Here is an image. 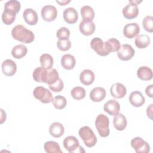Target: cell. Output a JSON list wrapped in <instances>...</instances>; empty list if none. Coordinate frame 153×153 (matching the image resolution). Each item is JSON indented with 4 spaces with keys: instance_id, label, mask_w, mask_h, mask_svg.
Returning a JSON list of instances; mask_svg holds the SVG:
<instances>
[{
    "instance_id": "obj_16",
    "label": "cell",
    "mask_w": 153,
    "mask_h": 153,
    "mask_svg": "<svg viewBox=\"0 0 153 153\" xmlns=\"http://www.w3.org/2000/svg\"><path fill=\"white\" fill-rule=\"evenodd\" d=\"M129 101L131 105L134 107H140L145 102V99L139 91H134L129 96Z\"/></svg>"
},
{
    "instance_id": "obj_4",
    "label": "cell",
    "mask_w": 153,
    "mask_h": 153,
    "mask_svg": "<svg viewBox=\"0 0 153 153\" xmlns=\"http://www.w3.org/2000/svg\"><path fill=\"white\" fill-rule=\"evenodd\" d=\"M109 121L105 115L101 114L97 116L95 120V126L99 134L102 137H106L109 134Z\"/></svg>"
},
{
    "instance_id": "obj_26",
    "label": "cell",
    "mask_w": 153,
    "mask_h": 153,
    "mask_svg": "<svg viewBox=\"0 0 153 153\" xmlns=\"http://www.w3.org/2000/svg\"><path fill=\"white\" fill-rule=\"evenodd\" d=\"M81 14L82 20L91 22L94 19L95 13L93 8L89 5H84L81 8Z\"/></svg>"
},
{
    "instance_id": "obj_33",
    "label": "cell",
    "mask_w": 153,
    "mask_h": 153,
    "mask_svg": "<svg viewBox=\"0 0 153 153\" xmlns=\"http://www.w3.org/2000/svg\"><path fill=\"white\" fill-rule=\"evenodd\" d=\"M51 102L54 108L57 109H62L65 108L67 104V100L66 98L61 95H58L53 97Z\"/></svg>"
},
{
    "instance_id": "obj_43",
    "label": "cell",
    "mask_w": 153,
    "mask_h": 153,
    "mask_svg": "<svg viewBox=\"0 0 153 153\" xmlns=\"http://www.w3.org/2000/svg\"><path fill=\"white\" fill-rule=\"evenodd\" d=\"M1 124H2L6 120V113L2 109H1Z\"/></svg>"
},
{
    "instance_id": "obj_28",
    "label": "cell",
    "mask_w": 153,
    "mask_h": 153,
    "mask_svg": "<svg viewBox=\"0 0 153 153\" xmlns=\"http://www.w3.org/2000/svg\"><path fill=\"white\" fill-rule=\"evenodd\" d=\"M27 52V47L23 44L17 45L11 50V55L16 59H20L26 56Z\"/></svg>"
},
{
    "instance_id": "obj_24",
    "label": "cell",
    "mask_w": 153,
    "mask_h": 153,
    "mask_svg": "<svg viewBox=\"0 0 153 153\" xmlns=\"http://www.w3.org/2000/svg\"><path fill=\"white\" fill-rule=\"evenodd\" d=\"M137 76L143 81H149L152 78V71L148 66H140L137 71Z\"/></svg>"
},
{
    "instance_id": "obj_32",
    "label": "cell",
    "mask_w": 153,
    "mask_h": 153,
    "mask_svg": "<svg viewBox=\"0 0 153 153\" xmlns=\"http://www.w3.org/2000/svg\"><path fill=\"white\" fill-rule=\"evenodd\" d=\"M40 63L42 67L46 69H50L53 65V59L52 56L47 53L42 54L39 58Z\"/></svg>"
},
{
    "instance_id": "obj_9",
    "label": "cell",
    "mask_w": 153,
    "mask_h": 153,
    "mask_svg": "<svg viewBox=\"0 0 153 153\" xmlns=\"http://www.w3.org/2000/svg\"><path fill=\"white\" fill-rule=\"evenodd\" d=\"M42 19L46 22H52L54 20L57 16V8L51 5H47L44 6L41 11Z\"/></svg>"
},
{
    "instance_id": "obj_10",
    "label": "cell",
    "mask_w": 153,
    "mask_h": 153,
    "mask_svg": "<svg viewBox=\"0 0 153 153\" xmlns=\"http://www.w3.org/2000/svg\"><path fill=\"white\" fill-rule=\"evenodd\" d=\"M123 14L127 19H133L136 18L139 14L137 5L129 1V3L123 8Z\"/></svg>"
},
{
    "instance_id": "obj_35",
    "label": "cell",
    "mask_w": 153,
    "mask_h": 153,
    "mask_svg": "<svg viewBox=\"0 0 153 153\" xmlns=\"http://www.w3.org/2000/svg\"><path fill=\"white\" fill-rule=\"evenodd\" d=\"M142 25L144 29L149 32H153V17L151 16H146L142 21Z\"/></svg>"
},
{
    "instance_id": "obj_15",
    "label": "cell",
    "mask_w": 153,
    "mask_h": 153,
    "mask_svg": "<svg viewBox=\"0 0 153 153\" xmlns=\"http://www.w3.org/2000/svg\"><path fill=\"white\" fill-rule=\"evenodd\" d=\"M120 109V105L118 102L114 99L109 100L103 106V110L112 116L117 115Z\"/></svg>"
},
{
    "instance_id": "obj_38",
    "label": "cell",
    "mask_w": 153,
    "mask_h": 153,
    "mask_svg": "<svg viewBox=\"0 0 153 153\" xmlns=\"http://www.w3.org/2000/svg\"><path fill=\"white\" fill-rule=\"evenodd\" d=\"M57 46L60 50L65 51L70 49L71 47V42L69 39H59L57 42Z\"/></svg>"
},
{
    "instance_id": "obj_1",
    "label": "cell",
    "mask_w": 153,
    "mask_h": 153,
    "mask_svg": "<svg viewBox=\"0 0 153 153\" xmlns=\"http://www.w3.org/2000/svg\"><path fill=\"white\" fill-rule=\"evenodd\" d=\"M11 35L14 39L25 44L31 43L35 39L33 33L22 25H18L12 29Z\"/></svg>"
},
{
    "instance_id": "obj_34",
    "label": "cell",
    "mask_w": 153,
    "mask_h": 153,
    "mask_svg": "<svg viewBox=\"0 0 153 153\" xmlns=\"http://www.w3.org/2000/svg\"><path fill=\"white\" fill-rule=\"evenodd\" d=\"M71 94L74 99L81 100L85 96V90L82 87H75L71 91Z\"/></svg>"
},
{
    "instance_id": "obj_7",
    "label": "cell",
    "mask_w": 153,
    "mask_h": 153,
    "mask_svg": "<svg viewBox=\"0 0 153 153\" xmlns=\"http://www.w3.org/2000/svg\"><path fill=\"white\" fill-rule=\"evenodd\" d=\"M131 146L137 153H148L150 151L149 145L140 137L132 139Z\"/></svg>"
},
{
    "instance_id": "obj_3",
    "label": "cell",
    "mask_w": 153,
    "mask_h": 153,
    "mask_svg": "<svg viewBox=\"0 0 153 153\" xmlns=\"http://www.w3.org/2000/svg\"><path fill=\"white\" fill-rule=\"evenodd\" d=\"M80 137L85 145L88 148L94 146L97 143V137L92 129L88 126H83L78 131Z\"/></svg>"
},
{
    "instance_id": "obj_19",
    "label": "cell",
    "mask_w": 153,
    "mask_h": 153,
    "mask_svg": "<svg viewBox=\"0 0 153 153\" xmlns=\"http://www.w3.org/2000/svg\"><path fill=\"white\" fill-rule=\"evenodd\" d=\"M79 29L82 35L89 36L94 33L95 30V24L93 21L87 22L82 20L79 23Z\"/></svg>"
},
{
    "instance_id": "obj_8",
    "label": "cell",
    "mask_w": 153,
    "mask_h": 153,
    "mask_svg": "<svg viewBox=\"0 0 153 153\" xmlns=\"http://www.w3.org/2000/svg\"><path fill=\"white\" fill-rule=\"evenodd\" d=\"M135 51L129 44H124L121 45L120 49L117 51L118 57L123 61H127L131 59L134 55Z\"/></svg>"
},
{
    "instance_id": "obj_22",
    "label": "cell",
    "mask_w": 153,
    "mask_h": 153,
    "mask_svg": "<svg viewBox=\"0 0 153 153\" xmlns=\"http://www.w3.org/2000/svg\"><path fill=\"white\" fill-rule=\"evenodd\" d=\"M65 131V128L63 124L59 122L52 123L49 127V133L54 137L58 138L61 137Z\"/></svg>"
},
{
    "instance_id": "obj_31",
    "label": "cell",
    "mask_w": 153,
    "mask_h": 153,
    "mask_svg": "<svg viewBox=\"0 0 153 153\" xmlns=\"http://www.w3.org/2000/svg\"><path fill=\"white\" fill-rule=\"evenodd\" d=\"M59 79V73L56 69L51 68L50 69H47L44 83H46L48 85H51L56 82Z\"/></svg>"
},
{
    "instance_id": "obj_6",
    "label": "cell",
    "mask_w": 153,
    "mask_h": 153,
    "mask_svg": "<svg viewBox=\"0 0 153 153\" xmlns=\"http://www.w3.org/2000/svg\"><path fill=\"white\" fill-rule=\"evenodd\" d=\"M33 95L35 98L43 103H49L51 102L53 99L51 91L42 86L35 87L33 91Z\"/></svg>"
},
{
    "instance_id": "obj_37",
    "label": "cell",
    "mask_w": 153,
    "mask_h": 153,
    "mask_svg": "<svg viewBox=\"0 0 153 153\" xmlns=\"http://www.w3.org/2000/svg\"><path fill=\"white\" fill-rule=\"evenodd\" d=\"M70 33V30L68 28L66 27H61L57 30L56 36L59 39H69Z\"/></svg>"
},
{
    "instance_id": "obj_18",
    "label": "cell",
    "mask_w": 153,
    "mask_h": 153,
    "mask_svg": "<svg viewBox=\"0 0 153 153\" xmlns=\"http://www.w3.org/2000/svg\"><path fill=\"white\" fill-rule=\"evenodd\" d=\"M106 92L104 88L97 87L91 90L90 93V99L94 102L102 101L106 97Z\"/></svg>"
},
{
    "instance_id": "obj_29",
    "label": "cell",
    "mask_w": 153,
    "mask_h": 153,
    "mask_svg": "<svg viewBox=\"0 0 153 153\" xmlns=\"http://www.w3.org/2000/svg\"><path fill=\"white\" fill-rule=\"evenodd\" d=\"M47 69L44 68L42 66L36 68L33 72L32 76L33 79L38 82H44Z\"/></svg>"
},
{
    "instance_id": "obj_13",
    "label": "cell",
    "mask_w": 153,
    "mask_h": 153,
    "mask_svg": "<svg viewBox=\"0 0 153 153\" xmlns=\"http://www.w3.org/2000/svg\"><path fill=\"white\" fill-rule=\"evenodd\" d=\"M2 71L5 75L11 76L16 72L17 65L13 60L6 59L2 63Z\"/></svg>"
},
{
    "instance_id": "obj_21",
    "label": "cell",
    "mask_w": 153,
    "mask_h": 153,
    "mask_svg": "<svg viewBox=\"0 0 153 153\" xmlns=\"http://www.w3.org/2000/svg\"><path fill=\"white\" fill-rule=\"evenodd\" d=\"M79 80L84 85H89L94 81V74L90 69H84L79 75Z\"/></svg>"
},
{
    "instance_id": "obj_20",
    "label": "cell",
    "mask_w": 153,
    "mask_h": 153,
    "mask_svg": "<svg viewBox=\"0 0 153 153\" xmlns=\"http://www.w3.org/2000/svg\"><path fill=\"white\" fill-rule=\"evenodd\" d=\"M113 124L115 129L118 131H122L126 128L127 125L126 117L121 113H118L114 115L113 118Z\"/></svg>"
},
{
    "instance_id": "obj_44",
    "label": "cell",
    "mask_w": 153,
    "mask_h": 153,
    "mask_svg": "<svg viewBox=\"0 0 153 153\" xmlns=\"http://www.w3.org/2000/svg\"><path fill=\"white\" fill-rule=\"evenodd\" d=\"M71 2V1H66V0H65V1H56V2L59 4L60 5H65L66 4H68V3H69Z\"/></svg>"
},
{
    "instance_id": "obj_14",
    "label": "cell",
    "mask_w": 153,
    "mask_h": 153,
    "mask_svg": "<svg viewBox=\"0 0 153 153\" xmlns=\"http://www.w3.org/2000/svg\"><path fill=\"white\" fill-rule=\"evenodd\" d=\"M64 20L69 24H74L76 23L78 19V14L76 10L73 7L66 8L63 13Z\"/></svg>"
},
{
    "instance_id": "obj_17",
    "label": "cell",
    "mask_w": 153,
    "mask_h": 153,
    "mask_svg": "<svg viewBox=\"0 0 153 153\" xmlns=\"http://www.w3.org/2000/svg\"><path fill=\"white\" fill-rule=\"evenodd\" d=\"M23 17L26 22L29 25H35L38 20L37 13L32 8H26L23 13Z\"/></svg>"
},
{
    "instance_id": "obj_39",
    "label": "cell",
    "mask_w": 153,
    "mask_h": 153,
    "mask_svg": "<svg viewBox=\"0 0 153 153\" xmlns=\"http://www.w3.org/2000/svg\"><path fill=\"white\" fill-rule=\"evenodd\" d=\"M48 87L49 88L54 92H60L63 90L64 87V84L63 81L60 78H59L54 84L48 85Z\"/></svg>"
},
{
    "instance_id": "obj_36",
    "label": "cell",
    "mask_w": 153,
    "mask_h": 153,
    "mask_svg": "<svg viewBox=\"0 0 153 153\" xmlns=\"http://www.w3.org/2000/svg\"><path fill=\"white\" fill-rule=\"evenodd\" d=\"M4 8H10L11 10H14L16 12V13H18L21 8V5L19 1L16 0H10L7 1L5 5Z\"/></svg>"
},
{
    "instance_id": "obj_12",
    "label": "cell",
    "mask_w": 153,
    "mask_h": 153,
    "mask_svg": "<svg viewBox=\"0 0 153 153\" xmlns=\"http://www.w3.org/2000/svg\"><path fill=\"white\" fill-rule=\"evenodd\" d=\"M111 96L115 99H121L127 93L126 87L121 83L116 82L112 85L110 88Z\"/></svg>"
},
{
    "instance_id": "obj_42",
    "label": "cell",
    "mask_w": 153,
    "mask_h": 153,
    "mask_svg": "<svg viewBox=\"0 0 153 153\" xmlns=\"http://www.w3.org/2000/svg\"><path fill=\"white\" fill-rule=\"evenodd\" d=\"M152 104H151L149 106L147 107L146 109V114L148 117H149L151 120L152 118Z\"/></svg>"
},
{
    "instance_id": "obj_41",
    "label": "cell",
    "mask_w": 153,
    "mask_h": 153,
    "mask_svg": "<svg viewBox=\"0 0 153 153\" xmlns=\"http://www.w3.org/2000/svg\"><path fill=\"white\" fill-rule=\"evenodd\" d=\"M152 88H153V85L151 84L148 86L146 87V89H145V93L146 94L147 96H148L150 97H152Z\"/></svg>"
},
{
    "instance_id": "obj_25",
    "label": "cell",
    "mask_w": 153,
    "mask_h": 153,
    "mask_svg": "<svg viewBox=\"0 0 153 153\" xmlns=\"http://www.w3.org/2000/svg\"><path fill=\"white\" fill-rule=\"evenodd\" d=\"M16 12L10 8H4V10L2 14V20L5 25H10L12 24L16 16Z\"/></svg>"
},
{
    "instance_id": "obj_11",
    "label": "cell",
    "mask_w": 153,
    "mask_h": 153,
    "mask_svg": "<svg viewBox=\"0 0 153 153\" xmlns=\"http://www.w3.org/2000/svg\"><path fill=\"white\" fill-rule=\"evenodd\" d=\"M140 32V27L136 23H128L123 28L124 35L129 39L133 38Z\"/></svg>"
},
{
    "instance_id": "obj_30",
    "label": "cell",
    "mask_w": 153,
    "mask_h": 153,
    "mask_svg": "<svg viewBox=\"0 0 153 153\" xmlns=\"http://www.w3.org/2000/svg\"><path fill=\"white\" fill-rule=\"evenodd\" d=\"M44 150L47 153H62L59 145L54 141H47L44 145Z\"/></svg>"
},
{
    "instance_id": "obj_2",
    "label": "cell",
    "mask_w": 153,
    "mask_h": 153,
    "mask_svg": "<svg viewBox=\"0 0 153 153\" xmlns=\"http://www.w3.org/2000/svg\"><path fill=\"white\" fill-rule=\"evenodd\" d=\"M90 46L97 54L101 56H107L112 52V48L109 41L103 42L102 39L98 37H95L91 41Z\"/></svg>"
},
{
    "instance_id": "obj_27",
    "label": "cell",
    "mask_w": 153,
    "mask_h": 153,
    "mask_svg": "<svg viewBox=\"0 0 153 153\" xmlns=\"http://www.w3.org/2000/svg\"><path fill=\"white\" fill-rule=\"evenodd\" d=\"M134 43L137 48H145L150 44V38L146 34L138 35L135 38Z\"/></svg>"
},
{
    "instance_id": "obj_5",
    "label": "cell",
    "mask_w": 153,
    "mask_h": 153,
    "mask_svg": "<svg viewBox=\"0 0 153 153\" xmlns=\"http://www.w3.org/2000/svg\"><path fill=\"white\" fill-rule=\"evenodd\" d=\"M64 148L70 153L84 152L83 148L79 145L78 140L73 136L66 137L63 142Z\"/></svg>"
},
{
    "instance_id": "obj_23",
    "label": "cell",
    "mask_w": 153,
    "mask_h": 153,
    "mask_svg": "<svg viewBox=\"0 0 153 153\" xmlns=\"http://www.w3.org/2000/svg\"><path fill=\"white\" fill-rule=\"evenodd\" d=\"M76 63L75 59L74 56L70 54H64L61 58V65L66 70L72 69Z\"/></svg>"
},
{
    "instance_id": "obj_40",
    "label": "cell",
    "mask_w": 153,
    "mask_h": 153,
    "mask_svg": "<svg viewBox=\"0 0 153 153\" xmlns=\"http://www.w3.org/2000/svg\"><path fill=\"white\" fill-rule=\"evenodd\" d=\"M108 40L109 41V42L111 45V47L112 48V52L117 51L120 49L121 45H120V41L118 39H117L116 38H110Z\"/></svg>"
}]
</instances>
